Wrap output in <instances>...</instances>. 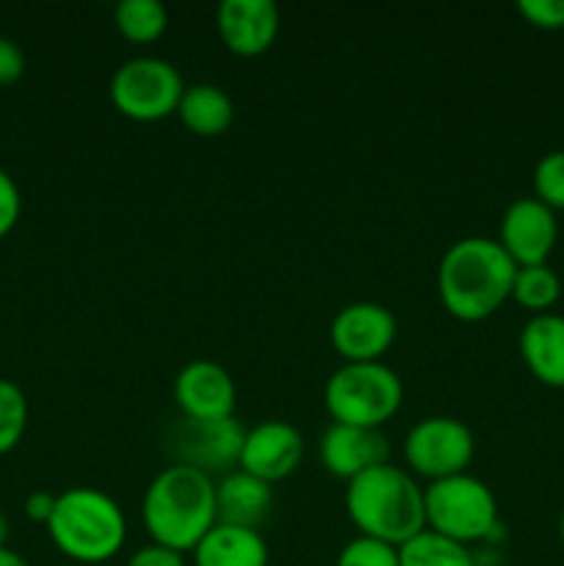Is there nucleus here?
I'll return each mask as SVG.
<instances>
[{
  "instance_id": "21",
  "label": "nucleus",
  "mask_w": 564,
  "mask_h": 566,
  "mask_svg": "<svg viewBox=\"0 0 564 566\" xmlns=\"http://www.w3.org/2000/svg\"><path fill=\"white\" fill-rule=\"evenodd\" d=\"M558 296H562V280H558L551 265H518L512 282V298L520 307L531 310L534 315L551 313Z\"/></svg>"
},
{
  "instance_id": "17",
  "label": "nucleus",
  "mask_w": 564,
  "mask_h": 566,
  "mask_svg": "<svg viewBox=\"0 0 564 566\" xmlns=\"http://www.w3.org/2000/svg\"><path fill=\"white\" fill-rule=\"evenodd\" d=\"M274 506V490L241 468L221 475L216 484V523L260 531Z\"/></svg>"
},
{
  "instance_id": "16",
  "label": "nucleus",
  "mask_w": 564,
  "mask_h": 566,
  "mask_svg": "<svg viewBox=\"0 0 564 566\" xmlns=\"http://www.w3.org/2000/svg\"><path fill=\"white\" fill-rule=\"evenodd\" d=\"M518 346L536 381L564 390V315H531L520 329Z\"/></svg>"
},
{
  "instance_id": "1",
  "label": "nucleus",
  "mask_w": 564,
  "mask_h": 566,
  "mask_svg": "<svg viewBox=\"0 0 564 566\" xmlns=\"http://www.w3.org/2000/svg\"><path fill=\"white\" fill-rule=\"evenodd\" d=\"M514 271L498 238H459L437 265V296L453 318L484 321L512 298Z\"/></svg>"
},
{
  "instance_id": "4",
  "label": "nucleus",
  "mask_w": 564,
  "mask_h": 566,
  "mask_svg": "<svg viewBox=\"0 0 564 566\" xmlns=\"http://www.w3.org/2000/svg\"><path fill=\"white\" fill-rule=\"evenodd\" d=\"M53 545L77 564H103L122 551L127 539L125 512L97 486H70L55 495L48 523Z\"/></svg>"
},
{
  "instance_id": "30",
  "label": "nucleus",
  "mask_w": 564,
  "mask_h": 566,
  "mask_svg": "<svg viewBox=\"0 0 564 566\" xmlns=\"http://www.w3.org/2000/svg\"><path fill=\"white\" fill-rule=\"evenodd\" d=\"M53 509H55V495H50V492L36 490L25 497V514L33 520V523L48 525L50 517H53Z\"/></svg>"
},
{
  "instance_id": "27",
  "label": "nucleus",
  "mask_w": 564,
  "mask_h": 566,
  "mask_svg": "<svg viewBox=\"0 0 564 566\" xmlns=\"http://www.w3.org/2000/svg\"><path fill=\"white\" fill-rule=\"evenodd\" d=\"M22 213V197L20 186L14 182V177L6 169H0V238L9 235L17 227Z\"/></svg>"
},
{
  "instance_id": "9",
  "label": "nucleus",
  "mask_w": 564,
  "mask_h": 566,
  "mask_svg": "<svg viewBox=\"0 0 564 566\" xmlns=\"http://www.w3.org/2000/svg\"><path fill=\"white\" fill-rule=\"evenodd\" d=\"M247 429L236 418L194 420L180 418L169 429L166 451L171 464H186L205 475H227L238 470Z\"/></svg>"
},
{
  "instance_id": "29",
  "label": "nucleus",
  "mask_w": 564,
  "mask_h": 566,
  "mask_svg": "<svg viewBox=\"0 0 564 566\" xmlns=\"http://www.w3.org/2000/svg\"><path fill=\"white\" fill-rule=\"evenodd\" d=\"M127 566H186V558H182V553L171 551V547L149 542V545L138 547V551L127 558Z\"/></svg>"
},
{
  "instance_id": "15",
  "label": "nucleus",
  "mask_w": 564,
  "mask_h": 566,
  "mask_svg": "<svg viewBox=\"0 0 564 566\" xmlns=\"http://www.w3.org/2000/svg\"><path fill=\"white\" fill-rule=\"evenodd\" d=\"M216 28L227 50L238 55H260L280 33V9L274 0H221Z\"/></svg>"
},
{
  "instance_id": "10",
  "label": "nucleus",
  "mask_w": 564,
  "mask_h": 566,
  "mask_svg": "<svg viewBox=\"0 0 564 566\" xmlns=\"http://www.w3.org/2000/svg\"><path fill=\"white\" fill-rule=\"evenodd\" d=\"M398 335L396 315L376 302H352L332 318L330 340L346 363H379Z\"/></svg>"
},
{
  "instance_id": "20",
  "label": "nucleus",
  "mask_w": 564,
  "mask_h": 566,
  "mask_svg": "<svg viewBox=\"0 0 564 566\" xmlns=\"http://www.w3.org/2000/svg\"><path fill=\"white\" fill-rule=\"evenodd\" d=\"M398 564L401 566H479L468 545L453 542L437 531L424 528L398 545Z\"/></svg>"
},
{
  "instance_id": "24",
  "label": "nucleus",
  "mask_w": 564,
  "mask_h": 566,
  "mask_svg": "<svg viewBox=\"0 0 564 566\" xmlns=\"http://www.w3.org/2000/svg\"><path fill=\"white\" fill-rule=\"evenodd\" d=\"M534 197L556 213L564 210V149L542 155L534 166Z\"/></svg>"
},
{
  "instance_id": "7",
  "label": "nucleus",
  "mask_w": 564,
  "mask_h": 566,
  "mask_svg": "<svg viewBox=\"0 0 564 566\" xmlns=\"http://www.w3.org/2000/svg\"><path fill=\"white\" fill-rule=\"evenodd\" d=\"M186 83L171 61L158 55H136L116 66L111 75V103L119 114L136 122H158L177 114Z\"/></svg>"
},
{
  "instance_id": "26",
  "label": "nucleus",
  "mask_w": 564,
  "mask_h": 566,
  "mask_svg": "<svg viewBox=\"0 0 564 566\" xmlns=\"http://www.w3.org/2000/svg\"><path fill=\"white\" fill-rule=\"evenodd\" d=\"M518 11L542 31L564 28V0H518Z\"/></svg>"
},
{
  "instance_id": "23",
  "label": "nucleus",
  "mask_w": 564,
  "mask_h": 566,
  "mask_svg": "<svg viewBox=\"0 0 564 566\" xmlns=\"http://www.w3.org/2000/svg\"><path fill=\"white\" fill-rule=\"evenodd\" d=\"M28 429V398L20 385L0 379V457L20 446Z\"/></svg>"
},
{
  "instance_id": "22",
  "label": "nucleus",
  "mask_w": 564,
  "mask_h": 566,
  "mask_svg": "<svg viewBox=\"0 0 564 566\" xmlns=\"http://www.w3.org/2000/svg\"><path fill=\"white\" fill-rule=\"evenodd\" d=\"M114 22L130 42H155L169 25V11L160 0H119Z\"/></svg>"
},
{
  "instance_id": "19",
  "label": "nucleus",
  "mask_w": 564,
  "mask_h": 566,
  "mask_svg": "<svg viewBox=\"0 0 564 566\" xmlns=\"http://www.w3.org/2000/svg\"><path fill=\"white\" fill-rule=\"evenodd\" d=\"M177 116L194 136H221L236 119V103L216 83H191L182 92Z\"/></svg>"
},
{
  "instance_id": "6",
  "label": "nucleus",
  "mask_w": 564,
  "mask_h": 566,
  "mask_svg": "<svg viewBox=\"0 0 564 566\" xmlns=\"http://www.w3.org/2000/svg\"><path fill=\"white\" fill-rule=\"evenodd\" d=\"M426 528L453 542H484L498 531V501L490 486L470 473L431 481L424 490Z\"/></svg>"
},
{
  "instance_id": "8",
  "label": "nucleus",
  "mask_w": 564,
  "mask_h": 566,
  "mask_svg": "<svg viewBox=\"0 0 564 566\" xmlns=\"http://www.w3.org/2000/svg\"><path fill=\"white\" fill-rule=\"evenodd\" d=\"M473 453V431L462 420L448 418V415L420 418L404 437V462L412 473L429 481L468 473Z\"/></svg>"
},
{
  "instance_id": "2",
  "label": "nucleus",
  "mask_w": 564,
  "mask_h": 566,
  "mask_svg": "<svg viewBox=\"0 0 564 566\" xmlns=\"http://www.w3.org/2000/svg\"><path fill=\"white\" fill-rule=\"evenodd\" d=\"M142 520L158 545L194 551L216 525V481L186 464H166L144 492Z\"/></svg>"
},
{
  "instance_id": "32",
  "label": "nucleus",
  "mask_w": 564,
  "mask_h": 566,
  "mask_svg": "<svg viewBox=\"0 0 564 566\" xmlns=\"http://www.w3.org/2000/svg\"><path fill=\"white\" fill-rule=\"evenodd\" d=\"M6 542H9V517H6V512L0 509V547H6Z\"/></svg>"
},
{
  "instance_id": "12",
  "label": "nucleus",
  "mask_w": 564,
  "mask_h": 566,
  "mask_svg": "<svg viewBox=\"0 0 564 566\" xmlns=\"http://www.w3.org/2000/svg\"><path fill=\"white\" fill-rule=\"evenodd\" d=\"M304 457L302 431L288 420H263L247 429L238 468L265 484L288 479Z\"/></svg>"
},
{
  "instance_id": "33",
  "label": "nucleus",
  "mask_w": 564,
  "mask_h": 566,
  "mask_svg": "<svg viewBox=\"0 0 564 566\" xmlns=\"http://www.w3.org/2000/svg\"><path fill=\"white\" fill-rule=\"evenodd\" d=\"M558 536H562V542H564V512H562V517H558Z\"/></svg>"
},
{
  "instance_id": "3",
  "label": "nucleus",
  "mask_w": 564,
  "mask_h": 566,
  "mask_svg": "<svg viewBox=\"0 0 564 566\" xmlns=\"http://www.w3.org/2000/svg\"><path fill=\"white\" fill-rule=\"evenodd\" d=\"M346 512L359 536L398 547L426 528L424 490L409 470L387 462L346 486Z\"/></svg>"
},
{
  "instance_id": "34",
  "label": "nucleus",
  "mask_w": 564,
  "mask_h": 566,
  "mask_svg": "<svg viewBox=\"0 0 564 566\" xmlns=\"http://www.w3.org/2000/svg\"><path fill=\"white\" fill-rule=\"evenodd\" d=\"M479 566H492V564H479Z\"/></svg>"
},
{
  "instance_id": "5",
  "label": "nucleus",
  "mask_w": 564,
  "mask_h": 566,
  "mask_svg": "<svg viewBox=\"0 0 564 566\" xmlns=\"http://www.w3.org/2000/svg\"><path fill=\"white\" fill-rule=\"evenodd\" d=\"M404 385L390 365L343 363L326 379L324 403L332 423L382 429L401 409Z\"/></svg>"
},
{
  "instance_id": "18",
  "label": "nucleus",
  "mask_w": 564,
  "mask_h": 566,
  "mask_svg": "<svg viewBox=\"0 0 564 566\" xmlns=\"http://www.w3.org/2000/svg\"><path fill=\"white\" fill-rule=\"evenodd\" d=\"M197 566H269V545L260 531L216 523L194 547Z\"/></svg>"
},
{
  "instance_id": "13",
  "label": "nucleus",
  "mask_w": 564,
  "mask_h": 566,
  "mask_svg": "<svg viewBox=\"0 0 564 566\" xmlns=\"http://www.w3.org/2000/svg\"><path fill=\"white\" fill-rule=\"evenodd\" d=\"M236 381L224 365L213 359H194L175 376V401L182 418L221 420L236 409Z\"/></svg>"
},
{
  "instance_id": "14",
  "label": "nucleus",
  "mask_w": 564,
  "mask_h": 566,
  "mask_svg": "<svg viewBox=\"0 0 564 566\" xmlns=\"http://www.w3.org/2000/svg\"><path fill=\"white\" fill-rule=\"evenodd\" d=\"M318 459L326 473L352 481L390 462V442L382 429L332 423L318 440Z\"/></svg>"
},
{
  "instance_id": "28",
  "label": "nucleus",
  "mask_w": 564,
  "mask_h": 566,
  "mask_svg": "<svg viewBox=\"0 0 564 566\" xmlns=\"http://www.w3.org/2000/svg\"><path fill=\"white\" fill-rule=\"evenodd\" d=\"M25 72V53L14 39L0 33V86H11Z\"/></svg>"
},
{
  "instance_id": "11",
  "label": "nucleus",
  "mask_w": 564,
  "mask_h": 566,
  "mask_svg": "<svg viewBox=\"0 0 564 566\" xmlns=\"http://www.w3.org/2000/svg\"><path fill=\"white\" fill-rule=\"evenodd\" d=\"M558 241V221L536 197H520L503 210L498 243L518 265H542Z\"/></svg>"
},
{
  "instance_id": "25",
  "label": "nucleus",
  "mask_w": 564,
  "mask_h": 566,
  "mask_svg": "<svg viewBox=\"0 0 564 566\" xmlns=\"http://www.w3.org/2000/svg\"><path fill=\"white\" fill-rule=\"evenodd\" d=\"M335 566H401L398 564V547L387 542L370 539V536H354L341 547Z\"/></svg>"
},
{
  "instance_id": "31",
  "label": "nucleus",
  "mask_w": 564,
  "mask_h": 566,
  "mask_svg": "<svg viewBox=\"0 0 564 566\" xmlns=\"http://www.w3.org/2000/svg\"><path fill=\"white\" fill-rule=\"evenodd\" d=\"M0 566H31L20 553L9 551V547H0Z\"/></svg>"
}]
</instances>
